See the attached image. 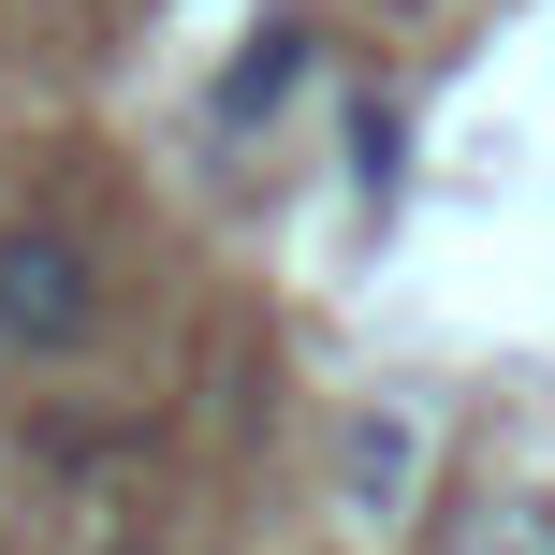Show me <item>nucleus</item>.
Here are the masks:
<instances>
[{
	"mask_svg": "<svg viewBox=\"0 0 555 555\" xmlns=\"http://www.w3.org/2000/svg\"><path fill=\"white\" fill-rule=\"evenodd\" d=\"M293 74H307V29H293V15H278V29H249V59L220 74V132L278 117V103H293Z\"/></svg>",
	"mask_w": 555,
	"mask_h": 555,
	"instance_id": "f03ea898",
	"label": "nucleus"
},
{
	"mask_svg": "<svg viewBox=\"0 0 555 555\" xmlns=\"http://www.w3.org/2000/svg\"><path fill=\"white\" fill-rule=\"evenodd\" d=\"M88 336H103V263L59 220H15L0 234V351L15 365H74Z\"/></svg>",
	"mask_w": 555,
	"mask_h": 555,
	"instance_id": "f257e3e1",
	"label": "nucleus"
}]
</instances>
